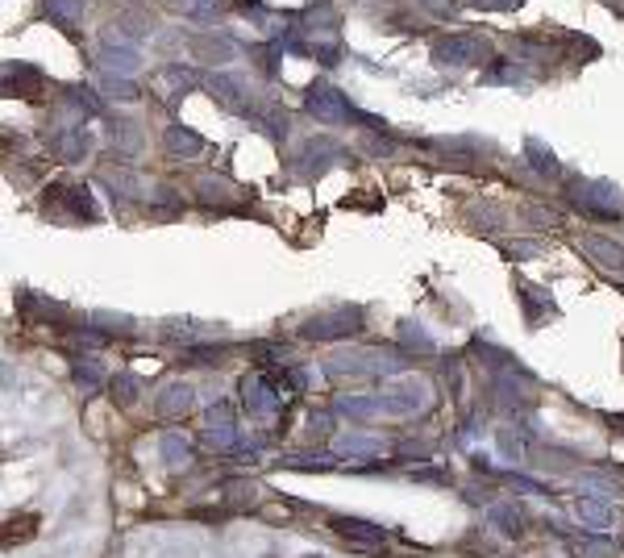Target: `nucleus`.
Here are the masks:
<instances>
[{"label":"nucleus","instance_id":"1","mask_svg":"<svg viewBox=\"0 0 624 558\" xmlns=\"http://www.w3.org/2000/svg\"><path fill=\"white\" fill-rule=\"evenodd\" d=\"M404 367H409V354L404 351L350 346V351H337L333 359L325 363V376H333V379H346V376H387V379H396Z\"/></svg>","mask_w":624,"mask_h":558},{"label":"nucleus","instance_id":"2","mask_svg":"<svg viewBox=\"0 0 624 558\" xmlns=\"http://www.w3.org/2000/svg\"><path fill=\"white\" fill-rule=\"evenodd\" d=\"M304 109L316 117V122H325V125H346V122H362V125H375L379 130V122L375 117H362L354 105H350L337 88H329V84H308V92H304Z\"/></svg>","mask_w":624,"mask_h":558},{"label":"nucleus","instance_id":"3","mask_svg":"<svg viewBox=\"0 0 624 558\" xmlns=\"http://www.w3.org/2000/svg\"><path fill=\"white\" fill-rule=\"evenodd\" d=\"M570 200L600 221H616L624 213V196L612 180H570Z\"/></svg>","mask_w":624,"mask_h":558},{"label":"nucleus","instance_id":"4","mask_svg":"<svg viewBox=\"0 0 624 558\" xmlns=\"http://www.w3.org/2000/svg\"><path fill=\"white\" fill-rule=\"evenodd\" d=\"M379 401H384V413L412 417V413H425V409L433 404V388L420 376H396V379H387L384 384Z\"/></svg>","mask_w":624,"mask_h":558},{"label":"nucleus","instance_id":"5","mask_svg":"<svg viewBox=\"0 0 624 558\" xmlns=\"http://www.w3.org/2000/svg\"><path fill=\"white\" fill-rule=\"evenodd\" d=\"M429 55L437 67H483L492 59V46H487V38L475 34H445L433 42Z\"/></svg>","mask_w":624,"mask_h":558},{"label":"nucleus","instance_id":"6","mask_svg":"<svg viewBox=\"0 0 624 558\" xmlns=\"http://www.w3.org/2000/svg\"><path fill=\"white\" fill-rule=\"evenodd\" d=\"M362 329V309L358 304H337L329 313H316L308 317L300 326V338L304 342H337V338H350Z\"/></svg>","mask_w":624,"mask_h":558},{"label":"nucleus","instance_id":"7","mask_svg":"<svg viewBox=\"0 0 624 558\" xmlns=\"http://www.w3.org/2000/svg\"><path fill=\"white\" fill-rule=\"evenodd\" d=\"M238 392H241V409L250 417H275L279 404H283L275 371H250V376H241Z\"/></svg>","mask_w":624,"mask_h":558},{"label":"nucleus","instance_id":"8","mask_svg":"<svg viewBox=\"0 0 624 558\" xmlns=\"http://www.w3.org/2000/svg\"><path fill=\"white\" fill-rule=\"evenodd\" d=\"M46 213L67 221H97V208H92V196H88L84 183H50Z\"/></svg>","mask_w":624,"mask_h":558},{"label":"nucleus","instance_id":"9","mask_svg":"<svg viewBox=\"0 0 624 558\" xmlns=\"http://www.w3.org/2000/svg\"><path fill=\"white\" fill-rule=\"evenodd\" d=\"M333 454H342V459H387V454H392V442L379 434L350 429V434L333 437Z\"/></svg>","mask_w":624,"mask_h":558},{"label":"nucleus","instance_id":"10","mask_svg":"<svg viewBox=\"0 0 624 558\" xmlns=\"http://www.w3.org/2000/svg\"><path fill=\"white\" fill-rule=\"evenodd\" d=\"M329 529L342 534L350 546H358V550H375V546H384V542H387L384 525L362 521V517H329Z\"/></svg>","mask_w":624,"mask_h":558},{"label":"nucleus","instance_id":"11","mask_svg":"<svg viewBox=\"0 0 624 558\" xmlns=\"http://www.w3.org/2000/svg\"><path fill=\"white\" fill-rule=\"evenodd\" d=\"M208 88H213V97L221 100L225 109H233V113H246V117H250V113H254L250 88H246V80H241V75L216 72V75H208Z\"/></svg>","mask_w":624,"mask_h":558},{"label":"nucleus","instance_id":"12","mask_svg":"<svg viewBox=\"0 0 624 558\" xmlns=\"http://www.w3.org/2000/svg\"><path fill=\"white\" fill-rule=\"evenodd\" d=\"M578 250H583V255H587L600 271L624 275V246L612 242V238H600V233H583V238H578Z\"/></svg>","mask_w":624,"mask_h":558},{"label":"nucleus","instance_id":"13","mask_svg":"<svg viewBox=\"0 0 624 558\" xmlns=\"http://www.w3.org/2000/svg\"><path fill=\"white\" fill-rule=\"evenodd\" d=\"M4 92H17L21 100H42V92H46V75L38 72L34 63H9L4 67Z\"/></svg>","mask_w":624,"mask_h":558},{"label":"nucleus","instance_id":"14","mask_svg":"<svg viewBox=\"0 0 624 558\" xmlns=\"http://www.w3.org/2000/svg\"><path fill=\"white\" fill-rule=\"evenodd\" d=\"M205 442L213 450H233L238 446V421H233V409H229V404H213V409H208Z\"/></svg>","mask_w":624,"mask_h":558},{"label":"nucleus","instance_id":"15","mask_svg":"<svg viewBox=\"0 0 624 558\" xmlns=\"http://www.w3.org/2000/svg\"><path fill=\"white\" fill-rule=\"evenodd\" d=\"M192 404H196V392H192V384H183V379H175V384H167V388L158 392L155 413L163 417V421H183V417L192 413Z\"/></svg>","mask_w":624,"mask_h":558},{"label":"nucleus","instance_id":"16","mask_svg":"<svg viewBox=\"0 0 624 558\" xmlns=\"http://www.w3.org/2000/svg\"><path fill=\"white\" fill-rule=\"evenodd\" d=\"M146 34H150V21H142L138 13H130V17L108 21L105 30H100V42H105V46H138Z\"/></svg>","mask_w":624,"mask_h":558},{"label":"nucleus","instance_id":"17","mask_svg":"<svg viewBox=\"0 0 624 558\" xmlns=\"http://www.w3.org/2000/svg\"><path fill=\"white\" fill-rule=\"evenodd\" d=\"M100 67L117 80H130V75L142 72V50L138 46H100Z\"/></svg>","mask_w":624,"mask_h":558},{"label":"nucleus","instance_id":"18","mask_svg":"<svg viewBox=\"0 0 624 558\" xmlns=\"http://www.w3.org/2000/svg\"><path fill=\"white\" fill-rule=\"evenodd\" d=\"M238 42L225 34H192V55L200 63H229V59H238Z\"/></svg>","mask_w":624,"mask_h":558},{"label":"nucleus","instance_id":"19","mask_svg":"<svg viewBox=\"0 0 624 558\" xmlns=\"http://www.w3.org/2000/svg\"><path fill=\"white\" fill-rule=\"evenodd\" d=\"M575 517L583 521V529H587V534H603V529L612 525V504H608V500H600V496H578Z\"/></svg>","mask_w":624,"mask_h":558},{"label":"nucleus","instance_id":"20","mask_svg":"<svg viewBox=\"0 0 624 558\" xmlns=\"http://www.w3.org/2000/svg\"><path fill=\"white\" fill-rule=\"evenodd\" d=\"M50 150L59 155V163H80L88 155V130L84 125H72V130H59L55 138H46Z\"/></svg>","mask_w":624,"mask_h":558},{"label":"nucleus","instance_id":"21","mask_svg":"<svg viewBox=\"0 0 624 558\" xmlns=\"http://www.w3.org/2000/svg\"><path fill=\"white\" fill-rule=\"evenodd\" d=\"M492 392H495V404H500V409H508V413H520V409H528V404H533V396H528V392L517 384V376H495L492 379Z\"/></svg>","mask_w":624,"mask_h":558},{"label":"nucleus","instance_id":"22","mask_svg":"<svg viewBox=\"0 0 624 558\" xmlns=\"http://www.w3.org/2000/svg\"><path fill=\"white\" fill-rule=\"evenodd\" d=\"M333 409L342 417H354V421H371V417L384 413V401L379 396H362V392H346V396H337Z\"/></svg>","mask_w":624,"mask_h":558},{"label":"nucleus","instance_id":"23","mask_svg":"<svg viewBox=\"0 0 624 558\" xmlns=\"http://www.w3.org/2000/svg\"><path fill=\"white\" fill-rule=\"evenodd\" d=\"M72 379H75V388H80V396H97L105 388V367L97 359H75Z\"/></svg>","mask_w":624,"mask_h":558},{"label":"nucleus","instance_id":"24","mask_svg":"<svg viewBox=\"0 0 624 558\" xmlns=\"http://www.w3.org/2000/svg\"><path fill=\"white\" fill-rule=\"evenodd\" d=\"M487 521H492V529H500V534H508V537H520V529H525V517H520V509L512 500L492 504V509H487Z\"/></svg>","mask_w":624,"mask_h":558},{"label":"nucleus","instance_id":"25","mask_svg":"<svg viewBox=\"0 0 624 558\" xmlns=\"http://www.w3.org/2000/svg\"><path fill=\"white\" fill-rule=\"evenodd\" d=\"M167 150L171 155H183V158H196L200 150H205V138L196 134V130H188V125H167Z\"/></svg>","mask_w":624,"mask_h":558},{"label":"nucleus","instance_id":"26","mask_svg":"<svg viewBox=\"0 0 624 558\" xmlns=\"http://www.w3.org/2000/svg\"><path fill=\"white\" fill-rule=\"evenodd\" d=\"M108 392H113V404H121V409H133V404L142 401L146 384L138 376H130V371H121V376L108 379Z\"/></svg>","mask_w":624,"mask_h":558},{"label":"nucleus","instance_id":"27","mask_svg":"<svg viewBox=\"0 0 624 558\" xmlns=\"http://www.w3.org/2000/svg\"><path fill=\"white\" fill-rule=\"evenodd\" d=\"M158 454H163V462H167L171 471H180V467H188L192 462V442L183 434H163V442H158Z\"/></svg>","mask_w":624,"mask_h":558},{"label":"nucleus","instance_id":"28","mask_svg":"<svg viewBox=\"0 0 624 558\" xmlns=\"http://www.w3.org/2000/svg\"><path fill=\"white\" fill-rule=\"evenodd\" d=\"M517 292H520V304H525V317H528V326H537L545 313H553V304L550 296L541 288H533V283H525V279H517Z\"/></svg>","mask_w":624,"mask_h":558},{"label":"nucleus","instance_id":"29","mask_svg":"<svg viewBox=\"0 0 624 558\" xmlns=\"http://www.w3.org/2000/svg\"><path fill=\"white\" fill-rule=\"evenodd\" d=\"M400 346H404V351H420V354L437 351V342L425 334V326H420V321H400Z\"/></svg>","mask_w":624,"mask_h":558},{"label":"nucleus","instance_id":"30","mask_svg":"<svg viewBox=\"0 0 624 558\" xmlns=\"http://www.w3.org/2000/svg\"><path fill=\"white\" fill-rule=\"evenodd\" d=\"M570 550H575L578 558H612L616 546L608 542L603 534H583V537H570Z\"/></svg>","mask_w":624,"mask_h":558},{"label":"nucleus","instance_id":"31","mask_svg":"<svg viewBox=\"0 0 624 558\" xmlns=\"http://www.w3.org/2000/svg\"><path fill=\"white\" fill-rule=\"evenodd\" d=\"M578 487H583V492H591V496H600V500L624 496V484H620V479H612V475H595V471L578 475Z\"/></svg>","mask_w":624,"mask_h":558},{"label":"nucleus","instance_id":"32","mask_svg":"<svg viewBox=\"0 0 624 558\" xmlns=\"http://www.w3.org/2000/svg\"><path fill=\"white\" fill-rule=\"evenodd\" d=\"M525 155H528V163H533V171H541V175H562V163H558V155H553V150H545L537 138H528V142H525Z\"/></svg>","mask_w":624,"mask_h":558},{"label":"nucleus","instance_id":"33","mask_svg":"<svg viewBox=\"0 0 624 558\" xmlns=\"http://www.w3.org/2000/svg\"><path fill=\"white\" fill-rule=\"evenodd\" d=\"M38 534V517L34 512H25V517H9L4 521V546H21V542H30V537Z\"/></svg>","mask_w":624,"mask_h":558},{"label":"nucleus","instance_id":"34","mask_svg":"<svg viewBox=\"0 0 624 558\" xmlns=\"http://www.w3.org/2000/svg\"><path fill=\"white\" fill-rule=\"evenodd\" d=\"M196 192H200V200H205V205H233V196H238V188H233V183L229 180H200L196 183Z\"/></svg>","mask_w":624,"mask_h":558},{"label":"nucleus","instance_id":"35","mask_svg":"<svg viewBox=\"0 0 624 558\" xmlns=\"http://www.w3.org/2000/svg\"><path fill=\"white\" fill-rule=\"evenodd\" d=\"M84 9H88V0H46V13L59 25H67V30H72V25L84 17Z\"/></svg>","mask_w":624,"mask_h":558},{"label":"nucleus","instance_id":"36","mask_svg":"<svg viewBox=\"0 0 624 558\" xmlns=\"http://www.w3.org/2000/svg\"><path fill=\"white\" fill-rule=\"evenodd\" d=\"M183 359H188L192 367H221V359H225V346L196 342V346H188V351H183Z\"/></svg>","mask_w":624,"mask_h":558},{"label":"nucleus","instance_id":"37","mask_svg":"<svg viewBox=\"0 0 624 558\" xmlns=\"http://www.w3.org/2000/svg\"><path fill=\"white\" fill-rule=\"evenodd\" d=\"M283 467H291V471H329L333 467V454H283Z\"/></svg>","mask_w":624,"mask_h":558},{"label":"nucleus","instance_id":"38","mask_svg":"<svg viewBox=\"0 0 624 558\" xmlns=\"http://www.w3.org/2000/svg\"><path fill=\"white\" fill-rule=\"evenodd\" d=\"M483 80H487V84H520L525 72L517 67V59H495V67H487Z\"/></svg>","mask_w":624,"mask_h":558},{"label":"nucleus","instance_id":"39","mask_svg":"<svg viewBox=\"0 0 624 558\" xmlns=\"http://www.w3.org/2000/svg\"><path fill=\"white\" fill-rule=\"evenodd\" d=\"M105 180H108V188H117V192H125V196H146L142 175H133V171H108Z\"/></svg>","mask_w":624,"mask_h":558},{"label":"nucleus","instance_id":"40","mask_svg":"<svg viewBox=\"0 0 624 558\" xmlns=\"http://www.w3.org/2000/svg\"><path fill=\"white\" fill-rule=\"evenodd\" d=\"M113 142L125 146V150H138L142 146V134H138V122H117L113 125Z\"/></svg>","mask_w":624,"mask_h":558},{"label":"nucleus","instance_id":"41","mask_svg":"<svg viewBox=\"0 0 624 558\" xmlns=\"http://www.w3.org/2000/svg\"><path fill=\"white\" fill-rule=\"evenodd\" d=\"M105 92L113 100H138V88H133L130 80H117V75H108L105 80Z\"/></svg>","mask_w":624,"mask_h":558},{"label":"nucleus","instance_id":"42","mask_svg":"<svg viewBox=\"0 0 624 558\" xmlns=\"http://www.w3.org/2000/svg\"><path fill=\"white\" fill-rule=\"evenodd\" d=\"M495 437H500V450H504V459H520V454H525V442H520L512 429H495Z\"/></svg>","mask_w":624,"mask_h":558},{"label":"nucleus","instance_id":"43","mask_svg":"<svg viewBox=\"0 0 624 558\" xmlns=\"http://www.w3.org/2000/svg\"><path fill=\"white\" fill-rule=\"evenodd\" d=\"M92 321H97V326H117V334H133V317H125V313H105V309H100V313H92Z\"/></svg>","mask_w":624,"mask_h":558},{"label":"nucleus","instance_id":"44","mask_svg":"<svg viewBox=\"0 0 624 558\" xmlns=\"http://www.w3.org/2000/svg\"><path fill=\"white\" fill-rule=\"evenodd\" d=\"M470 9H483V13H512V9H520L525 0H467Z\"/></svg>","mask_w":624,"mask_h":558},{"label":"nucleus","instance_id":"45","mask_svg":"<svg viewBox=\"0 0 624 558\" xmlns=\"http://www.w3.org/2000/svg\"><path fill=\"white\" fill-rule=\"evenodd\" d=\"M308 434L312 437L333 434V413H308Z\"/></svg>","mask_w":624,"mask_h":558},{"label":"nucleus","instance_id":"46","mask_svg":"<svg viewBox=\"0 0 624 558\" xmlns=\"http://www.w3.org/2000/svg\"><path fill=\"white\" fill-rule=\"evenodd\" d=\"M188 517H196V521H225L229 517V509H188Z\"/></svg>","mask_w":624,"mask_h":558},{"label":"nucleus","instance_id":"47","mask_svg":"<svg viewBox=\"0 0 624 558\" xmlns=\"http://www.w3.org/2000/svg\"><path fill=\"white\" fill-rule=\"evenodd\" d=\"M608 425H612L616 434H624V413H620V417H616V413H612V417H608Z\"/></svg>","mask_w":624,"mask_h":558},{"label":"nucleus","instance_id":"48","mask_svg":"<svg viewBox=\"0 0 624 558\" xmlns=\"http://www.w3.org/2000/svg\"><path fill=\"white\" fill-rule=\"evenodd\" d=\"M608 4H612V13H616V17H624V0H608Z\"/></svg>","mask_w":624,"mask_h":558},{"label":"nucleus","instance_id":"49","mask_svg":"<svg viewBox=\"0 0 624 558\" xmlns=\"http://www.w3.org/2000/svg\"><path fill=\"white\" fill-rule=\"evenodd\" d=\"M304 558H325V554H304Z\"/></svg>","mask_w":624,"mask_h":558},{"label":"nucleus","instance_id":"50","mask_svg":"<svg viewBox=\"0 0 624 558\" xmlns=\"http://www.w3.org/2000/svg\"><path fill=\"white\" fill-rule=\"evenodd\" d=\"M196 4H200V0H196Z\"/></svg>","mask_w":624,"mask_h":558}]
</instances>
